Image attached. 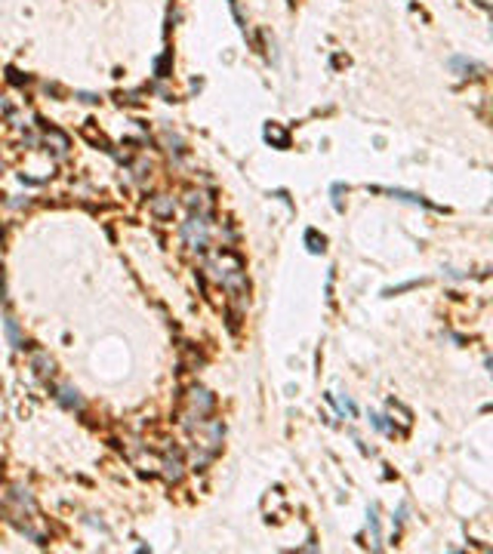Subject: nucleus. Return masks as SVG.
<instances>
[{"mask_svg": "<svg viewBox=\"0 0 493 554\" xmlns=\"http://www.w3.org/2000/svg\"><path fill=\"white\" fill-rule=\"evenodd\" d=\"M182 234L191 240V246H194V250H204V246H207V225H204V219H200V216H194L191 222H185Z\"/></svg>", "mask_w": 493, "mask_h": 554, "instance_id": "obj_1", "label": "nucleus"}, {"mask_svg": "<svg viewBox=\"0 0 493 554\" xmlns=\"http://www.w3.org/2000/svg\"><path fill=\"white\" fill-rule=\"evenodd\" d=\"M191 407H194L197 416H207V413L213 410V397H210L204 388H194V391H191Z\"/></svg>", "mask_w": 493, "mask_h": 554, "instance_id": "obj_2", "label": "nucleus"}, {"mask_svg": "<svg viewBox=\"0 0 493 554\" xmlns=\"http://www.w3.org/2000/svg\"><path fill=\"white\" fill-rule=\"evenodd\" d=\"M151 213L154 216H173V197H157L151 203Z\"/></svg>", "mask_w": 493, "mask_h": 554, "instance_id": "obj_3", "label": "nucleus"}, {"mask_svg": "<svg viewBox=\"0 0 493 554\" xmlns=\"http://www.w3.org/2000/svg\"><path fill=\"white\" fill-rule=\"evenodd\" d=\"M305 243H308L312 253H324V243H327V240L318 237V231H308V234H305Z\"/></svg>", "mask_w": 493, "mask_h": 554, "instance_id": "obj_4", "label": "nucleus"}, {"mask_svg": "<svg viewBox=\"0 0 493 554\" xmlns=\"http://www.w3.org/2000/svg\"><path fill=\"white\" fill-rule=\"evenodd\" d=\"M59 400H62L65 407H80V397H77V391H71V388H62V391H59Z\"/></svg>", "mask_w": 493, "mask_h": 554, "instance_id": "obj_5", "label": "nucleus"}, {"mask_svg": "<svg viewBox=\"0 0 493 554\" xmlns=\"http://www.w3.org/2000/svg\"><path fill=\"white\" fill-rule=\"evenodd\" d=\"M188 206H191V209H197V213H204V209H207V197L191 191V194H188Z\"/></svg>", "mask_w": 493, "mask_h": 554, "instance_id": "obj_6", "label": "nucleus"}, {"mask_svg": "<svg viewBox=\"0 0 493 554\" xmlns=\"http://www.w3.org/2000/svg\"><path fill=\"white\" fill-rule=\"evenodd\" d=\"M163 468H167V477H170V481H179V477H182V465H179V462H163Z\"/></svg>", "mask_w": 493, "mask_h": 554, "instance_id": "obj_7", "label": "nucleus"}, {"mask_svg": "<svg viewBox=\"0 0 493 554\" xmlns=\"http://www.w3.org/2000/svg\"><path fill=\"white\" fill-rule=\"evenodd\" d=\"M265 136H268V142H271V139H275V142H278V145H287V136H284V132H281V129H278V126H268V129H265Z\"/></svg>", "mask_w": 493, "mask_h": 554, "instance_id": "obj_8", "label": "nucleus"}, {"mask_svg": "<svg viewBox=\"0 0 493 554\" xmlns=\"http://www.w3.org/2000/svg\"><path fill=\"white\" fill-rule=\"evenodd\" d=\"M34 367H40V370H37L40 376H46V373H52V364H46V360H43V354H34Z\"/></svg>", "mask_w": 493, "mask_h": 554, "instance_id": "obj_9", "label": "nucleus"}]
</instances>
